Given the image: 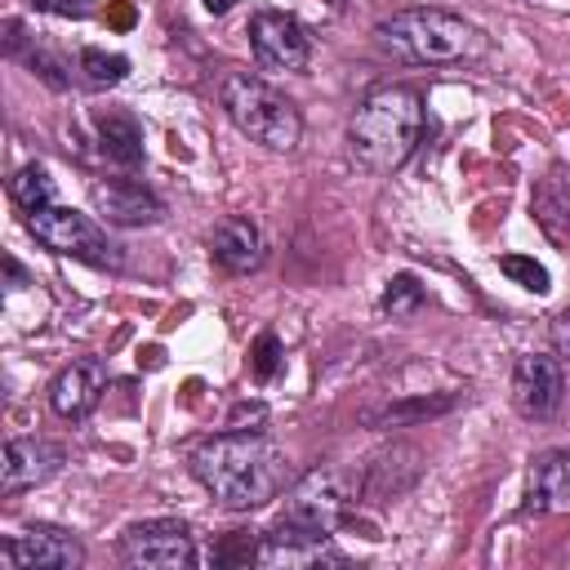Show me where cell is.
<instances>
[{
    "instance_id": "obj_1",
    "label": "cell",
    "mask_w": 570,
    "mask_h": 570,
    "mask_svg": "<svg viewBox=\"0 0 570 570\" xmlns=\"http://www.w3.org/2000/svg\"><path fill=\"white\" fill-rule=\"evenodd\" d=\"M191 476L232 512H254L289 481L285 450L263 432H218L187 454Z\"/></svg>"
},
{
    "instance_id": "obj_2",
    "label": "cell",
    "mask_w": 570,
    "mask_h": 570,
    "mask_svg": "<svg viewBox=\"0 0 570 570\" xmlns=\"http://www.w3.org/2000/svg\"><path fill=\"white\" fill-rule=\"evenodd\" d=\"M423 134V98L410 85H379L361 98L347 125L352 160L370 174H392L410 160Z\"/></svg>"
},
{
    "instance_id": "obj_3",
    "label": "cell",
    "mask_w": 570,
    "mask_h": 570,
    "mask_svg": "<svg viewBox=\"0 0 570 570\" xmlns=\"http://www.w3.org/2000/svg\"><path fill=\"white\" fill-rule=\"evenodd\" d=\"M379 49H387L401 62L414 67H445V62H468L485 53V31L472 27L459 13L445 9H401L374 27Z\"/></svg>"
},
{
    "instance_id": "obj_4",
    "label": "cell",
    "mask_w": 570,
    "mask_h": 570,
    "mask_svg": "<svg viewBox=\"0 0 570 570\" xmlns=\"http://www.w3.org/2000/svg\"><path fill=\"white\" fill-rule=\"evenodd\" d=\"M218 98H223L227 120H232L245 138H254V142H263V147H272V151L298 147L303 120H298L294 102H285L267 80H258V76H249V71H227V76L218 80Z\"/></svg>"
},
{
    "instance_id": "obj_5",
    "label": "cell",
    "mask_w": 570,
    "mask_h": 570,
    "mask_svg": "<svg viewBox=\"0 0 570 570\" xmlns=\"http://www.w3.org/2000/svg\"><path fill=\"white\" fill-rule=\"evenodd\" d=\"M27 232L53 249V254H67V258H80L89 267H120V245L89 218V214H76L67 205H45V209H31L27 214Z\"/></svg>"
},
{
    "instance_id": "obj_6",
    "label": "cell",
    "mask_w": 570,
    "mask_h": 570,
    "mask_svg": "<svg viewBox=\"0 0 570 570\" xmlns=\"http://www.w3.org/2000/svg\"><path fill=\"white\" fill-rule=\"evenodd\" d=\"M347 503H352L347 476L334 472V468H316V472H307L289 485L285 508H281V525L303 530V534H330V530L343 525Z\"/></svg>"
},
{
    "instance_id": "obj_7",
    "label": "cell",
    "mask_w": 570,
    "mask_h": 570,
    "mask_svg": "<svg viewBox=\"0 0 570 570\" xmlns=\"http://www.w3.org/2000/svg\"><path fill=\"white\" fill-rule=\"evenodd\" d=\"M120 557L142 570H187L196 561V543L183 521L156 517V521H134L120 534Z\"/></svg>"
},
{
    "instance_id": "obj_8",
    "label": "cell",
    "mask_w": 570,
    "mask_h": 570,
    "mask_svg": "<svg viewBox=\"0 0 570 570\" xmlns=\"http://www.w3.org/2000/svg\"><path fill=\"white\" fill-rule=\"evenodd\" d=\"M249 45L263 71H303L312 58V40L303 22L281 9H258L249 18Z\"/></svg>"
},
{
    "instance_id": "obj_9",
    "label": "cell",
    "mask_w": 570,
    "mask_h": 570,
    "mask_svg": "<svg viewBox=\"0 0 570 570\" xmlns=\"http://www.w3.org/2000/svg\"><path fill=\"white\" fill-rule=\"evenodd\" d=\"M0 566L4 570H76L85 566V548L67 530L31 525L0 543Z\"/></svg>"
},
{
    "instance_id": "obj_10",
    "label": "cell",
    "mask_w": 570,
    "mask_h": 570,
    "mask_svg": "<svg viewBox=\"0 0 570 570\" xmlns=\"http://www.w3.org/2000/svg\"><path fill=\"white\" fill-rule=\"evenodd\" d=\"M254 561L272 566V570H316V566H347V552L334 548L330 534H303V530H289L276 521L258 539Z\"/></svg>"
},
{
    "instance_id": "obj_11",
    "label": "cell",
    "mask_w": 570,
    "mask_h": 570,
    "mask_svg": "<svg viewBox=\"0 0 570 570\" xmlns=\"http://www.w3.org/2000/svg\"><path fill=\"white\" fill-rule=\"evenodd\" d=\"M89 205L116 227H147V223L165 218L160 196L138 178H94L89 183Z\"/></svg>"
},
{
    "instance_id": "obj_12",
    "label": "cell",
    "mask_w": 570,
    "mask_h": 570,
    "mask_svg": "<svg viewBox=\"0 0 570 570\" xmlns=\"http://www.w3.org/2000/svg\"><path fill=\"white\" fill-rule=\"evenodd\" d=\"M566 379L552 356H521L512 370V405L525 419H552L561 410Z\"/></svg>"
},
{
    "instance_id": "obj_13",
    "label": "cell",
    "mask_w": 570,
    "mask_h": 570,
    "mask_svg": "<svg viewBox=\"0 0 570 570\" xmlns=\"http://www.w3.org/2000/svg\"><path fill=\"white\" fill-rule=\"evenodd\" d=\"M58 468H62V445L40 441V436H13V441L4 445L0 490H4V494H18V490H27V485L49 481Z\"/></svg>"
},
{
    "instance_id": "obj_14",
    "label": "cell",
    "mask_w": 570,
    "mask_h": 570,
    "mask_svg": "<svg viewBox=\"0 0 570 570\" xmlns=\"http://www.w3.org/2000/svg\"><path fill=\"white\" fill-rule=\"evenodd\" d=\"M102 387H107L102 361H71L67 370L53 374V383H49V405H53V414H62V419H85V414L98 405Z\"/></svg>"
},
{
    "instance_id": "obj_15",
    "label": "cell",
    "mask_w": 570,
    "mask_h": 570,
    "mask_svg": "<svg viewBox=\"0 0 570 570\" xmlns=\"http://www.w3.org/2000/svg\"><path fill=\"white\" fill-rule=\"evenodd\" d=\"M209 254H214V263L223 272H236V276L240 272H254L263 263V232H258V223L245 218V214H232V218L214 223Z\"/></svg>"
},
{
    "instance_id": "obj_16",
    "label": "cell",
    "mask_w": 570,
    "mask_h": 570,
    "mask_svg": "<svg viewBox=\"0 0 570 570\" xmlns=\"http://www.w3.org/2000/svg\"><path fill=\"white\" fill-rule=\"evenodd\" d=\"M530 214L548 232V240L570 245V169H552L548 178H539Z\"/></svg>"
},
{
    "instance_id": "obj_17",
    "label": "cell",
    "mask_w": 570,
    "mask_h": 570,
    "mask_svg": "<svg viewBox=\"0 0 570 570\" xmlns=\"http://www.w3.org/2000/svg\"><path fill=\"white\" fill-rule=\"evenodd\" d=\"M570 499V450H543L530 468V512H548L561 508Z\"/></svg>"
},
{
    "instance_id": "obj_18",
    "label": "cell",
    "mask_w": 570,
    "mask_h": 570,
    "mask_svg": "<svg viewBox=\"0 0 570 570\" xmlns=\"http://www.w3.org/2000/svg\"><path fill=\"white\" fill-rule=\"evenodd\" d=\"M98 147L111 165L138 169L142 165V125L129 111H98Z\"/></svg>"
},
{
    "instance_id": "obj_19",
    "label": "cell",
    "mask_w": 570,
    "mask_h": 570,
    "mask_svg": "<svg viewBox=\"0 0 570 570\" xmlns=\"http://www.w3.org/2000/svg\"><path fill=\"white\" fill-rule=\"evenodd\" d=\"M410 450H414V445H392V450L374 454V463H370V472H365V499L387 503V499H396L401 490L414 485L410 476H396V472H401V459H405Z\"/></svg>"
},
{
    "instance_id": "obj_20",
    "label": "cell",
    "mask_w": 570,
    "mask_h": 570,
    "mask_svg": "<svg viewBox=\"0 0 570 570\" xmlns=\"http://www.w3.org/2000/svg\"><path fill=\"white\" fill-rule=\"evenodd\" d=\"M9 196H13V205H22L27 214L53 205V178H49V169H45V165L18 169V174L9 178Z\"/></svg>"
},
{
    "instance_id": "obj_21",
    "label": "cell",
    "mask_w": 570,
    "mask_h": 570,
    "mask_svg": "<svg viewBox=\"0 0 570 570\" xmlns=\"http://www.w3.org/2000/svg\"><path fill=\"white\" fill-rule=\"evenodd\" d=\"M450 405H454V396H436V401L419 396V401H392V405H383V410H370L365 419H370L374 428H401V423H410V419H432V414H445Z\"/></svg>"
},
{
    "instance_id": "obj_22",
    "label": "cell",
    "mask_w": 570,
    "mask_h": 570,
    "mask_svg": "<svg viewBox=\"0 0 570 570\" xmlns=\"http://www.w3.org/2000/svg\"><path fill=\"white\" fill-rule=\"evenodd\" d=\"M80 71L89 85L107 89V85H120L129 76V58L125 53H107V49H85L80 53Z\"/></svg>"
},
{
    "instance_id": "obj_23",
    "label": "cell",
    "mask_w": 570,
    "mask_h": 570,
    "mask_svg": "<svg viewBox=\"0 0 570 570\" xmlns=\"http://www.w3.org/2000/svg\"><path fill=\"white\" fill-rule=\"evenodd\" d=\"M383 312H392V316H410V312H419L423 307V285H419V276L414 272H396L392 281H387V289H383Z\"/></svg>"
},
{
    "instance_id": "obj_24",
    "label": "cell",
    "mask_w": 570,
    "mask_h": 570,
    "mask_svg": "<svg viewBox=\"0 0 570 570\" xmlns=\"http://www.w3.org/2000/svg\"><path fill=\"white\" fill-rule=\"evenodd\" d=\"M499 272L512 276V281H517L521 289H530V294H548V267L534 263V258H525V254H503V258H499Z\"/></svg>"
},
{
    "instance_id": "obj_25",
    "label": "cell",
    "mask_w": 570,
    "mask_h": 570,
    "mask_svg": "<svg viewBox=\"0 0 570 570\" xmlns=\"http://www.w3.org/2000/svg\"><path fill=\"white\" fill-rule=\"evenodd\" d=\"M276 370H281V338H276V330H263L254 338V347H249V374L258 383H272Z\"/></svg>"
},
{
    "instance_id": "obj_26",
    "label": "cell",
    "mask_w": 570,
    "mask_h": 570,
    "mask_svg": "<svg viewBox=\"0 0 570 570\" xmlns=\"http://www.w3.org/2000/svg\"><path fill=\"white\" fill-rule=\"evenodd\" d=\"M40 13H58V18H89L94 0H31Z\"/></svg>"
},
{
    "instance_id": "obj_27",
    "label": "cell",
    "mask_w": 570,
    "mask_h": 570,
    "mask_svg": "<svg viewBox=\"0 0 570 570\" xmlns=\"http://www.w3.org/2000/svg\"><path fill=\"white\" fill-rule=\"evenodd\" d=\"M552 347H557V356H561V361H570V316L552 321Z\"/></svg>"
},
{
    "instance_id": "obj_28",
    "label": "cell",
    "mask_w": 570,
    "mask_h": 570,
    "mask_svg": "<svg viewBox=\"0 0 570 570\" xmlns=\"http://www.w3.org/2000/svg\"><path fill=\"white\" fill-rule=\"evenodd\" d=\"M4 285H9V289H22V285H31V276L22 272V263H18V258H4Z\"/></svg>"
},
{
    "instance_id": "obj_29",
    "label": "cell",
    "mask_w": 570,
    "mask_h": 570,
    "mask_svg": "<svg viewBox=\"0 0 570 570\" xmlns=\"http://www.w3.org/2000/svg\"><path fill=\"white\" fill-rule=\"evenodd\" d=\"M232 4H236V0H205V9H209V13H227Z\"/></svg>"
}]
</instances>
